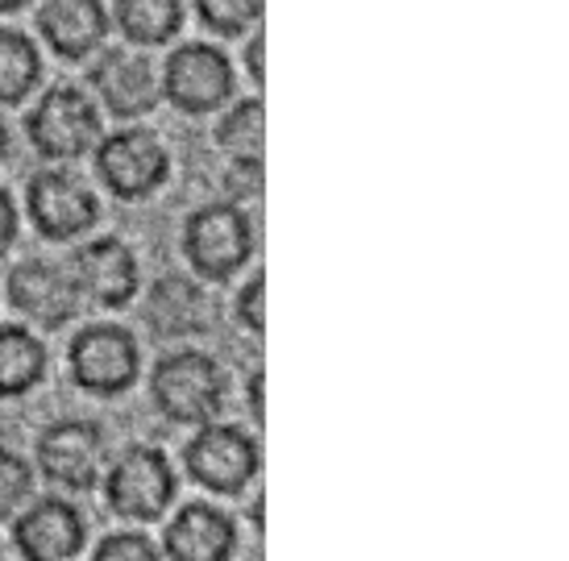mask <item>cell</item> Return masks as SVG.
Returning <instances> with one entry per match:
<instances>
[{
  "label": "cell",
  "instance_id": "6da1fadb",
  "mask_svg": "<svg viewBox=\"0 0 569 561\" xmlns=\"http://www.w3.org/2000/svg\"><path fill=\"white\" fill-rule=\"evenodd\" d=\"M159 412L174 424H208L224 403V374L208 353H171L150 379Z\"/></svg>",
  "mask_w": 569,
  "mask_h": 561
},
{
  "label": "cell",
  "instance_id": "7a4b0ae2",
  "mask_svg": "<svg viewBox=\"0 0 569 561\" xmlns=\"http://www.w3.org/2000/svg\"><path fill=\"white\" fill-rule=\"evenodd\" d=\"M183 250H188L191 267L204 279H229L246 267L253 250L250 221L238 204H204L188 217L183 229Z\"/></svg>",
  "mask_w": 569,
  "mask_h": 561
},
{
  "label": "cell",
  "instance_id": "3957f363",
  "mask_svg": "<svg viewBox=\"0 0 569 561\" xmlns=\"http://www.w3.org/2000/svg\"><path fill=\"white\" fill-rule=\"evenodd\" d=\"M174 499V470L162 449L133 445L109 470V508L126 520H159Z\"/></svg>",
  "mask_w": 569,
  "mask_h": 561
},
{
  "label": "cell",
  "instance_id": "277c9868",
  "mask_svg": "<svg viewBox=\"0 0 569 561\" xmlns=\"http://www.w3.org/2000/svg\"><path fill=\"white\" fill-rule=\"evenodd\" d=\"M71 374L83 391L117 395L138 379V341L117 324H88L71 337Z\"/></svg>",
  "mask_w": 569,
  "mask_h": 561
},
{
  "label": "cell",
  "instance_id": "5b68a950",
  "mask_svg": "<svg viewBox=\"0 0 569 561\" xmlns=\"http://www.w3.org/2000/svg\"><path fill=\"white\" fill-rule=\"evenodd\" d=\"M96 171L121 200H142L167 179V150L150 129H117L96 150Z\"/></svg>",
  "mask_w": 569,
  "mask_h": 561
},
{
  "label": "cell",
  "instance_id": "8992f818",
  "mask_svg": "<svg viewBox=\"0 0 569 561\" xmlns=\"http://www.w3.org/2000/svg\"><path fill=\"white\" fill-rule=\"evenodd\" d=\"M188 474L208 491L233 495L258 474V445L233 424H204L200 433L188 441Z\"/></svg>",
  "mask_w": 569,
  "mask_h": 561
},
{
  "label": "cell",
  "instance_id": "52a82bcc",
  "mask_svg": "<svg viewBox=\"0 0 569 561\" xmlns=\"http://www.w3.org/2000/svg\"><path fill=\"white\" fill-rule=\"evenodd\" d=\"M26 126H30V142L47 159H80L100 138V121H96L92 100L76 92V88L47 92V97L38 100V109L30 112Z\"/></svg>",
  "mask_w": 569,
  "mask_h": 561
},
{
  "label": "cell",
  "instance_id": "ba28073f",
  "mask_svg": "<svg viewBox=\"0 0 569 561\" xmlns=\"http://www.w3.org/2000/svg\"><path fill=\"white\" fill-rule=\"evenodd\" d=\"M162 97L183 112H212L233 97V67L217 47H179L162 71Z\"/></svg>",
  "mask_w": 569,
  "mask_h": 561
},
{
  "label": "cell",
  "instance_id": "9c48e42d",
  "mask_svg": "<svg viewBox=\"0 0 569 561\" xmlns=\"http://www.w3.org/2000/svg\"><path fill=\"white\" fill-rule=\"evenodd\" d=\"M26 204H30V221L38 224V233L50 241L76 238L96 221L92 192L71 176H63V171H38L30 179Z\"/></svg>",
  "mask_w": 569,
  "mask_h": 561
},
{
  "label": "cell",
  "instance_id": "30bf717a",
  "mask_svg": "<svg viewBox=\"0 0 569 561\" xmlns=\"http://www.w3.org/2000/svg\"><path fill=\"white\" fill-rule=\"evenodd\" d=\"M100 429L88 424V420H63V424H50L42 441H38V462L47 470L50 482L59 487H71V491H83L96 482V470H100Z\"/></svg>",
  "mask_w": 569,
  "mask_h": 561
},
{
  "label": "cell",
  "instance_id": "8fae6325",
  "mask_svg": "<svg viewBox=\"0 0 569 561\" xmlns=\"http://www.w3.org/2000/svg\"><path fill=\"white\" fill-rule=\"evenodd\" d=\"M9 300L13 308H21L30 321L47 324V329H59L76 317V279L54 267V262H21L9 274Z\"/></svg>",
  "mask_w": 569,
  "mask_h": 561
},
{
  "label": "cell",
  "instance_id": "7c38bea8",
  "mask_svg": "<svg viewBox=\"0 0 569 561\" xmlns=\"http://www.w3.org/2000/svg\"><path fill=\"white\" fill-rule=\"evenodd\" d=\"M13 541L26 561H67L83 549V520L63 499H38L17 520Z\"/></svg>",
  "mask_w": 569,
  "mask_h": 561
},
{
  "label": "cell",
  "instance_id": "4fadbf2b",
  "mask_svg": "<svg viewBox=\"0 0 569 561\" xmlns=\"http://www.w3.org/2000/svg\"><path fill=\"white\" fill-rule=\"evenodd\" d=\"M76 288L88 291L96 304L121 308L138 291V258L129 254L126 241L100 238L76 254Z\"/></svg>",
  "mask_w": 569,
  "mask_h": 561
},
{
  "label": "cell",
  "instance_id": "5bb4252c",
  "mask_svg": "<svg viewBox=\"0 0 569 561\" xmlns=\"http://www.w3.org/2000/svg\"><path fill=\"white\" fill-rule=\"evenodd\" d=\"M92 83L117 117H142V112L159 104V76H154L150 59H142V54L109 50L92 67Z\"/></svg>",
  "mask_w": 569,
  "mask_h": 561
},
{
  "label": "cell",
  "instance_id": "9a60e30c",
  "mask_svg": "<svg viewBox=\"0 0 569 561\" xmlns=\"http://www.w3.org/2000/svg\"><path fill=\"white\" fill-rule=\"evenodd\" d=\"M238 545L233 520L208 503H188L167 524V558L174 561H229Z\"/></svg>",
  "mask_w": 569,
  "mask_h": 561
},
{
  "label": "cell",
  "instance_id": "2e32d148",
  "mask_svg": "<svg viewBox=\"0 0 569 561\" xmlns=\"http://www.w3.org/2000/svg\"><path fill=\"white\" fill-rule=\"evenodd\" d=\"M38 26L63 59H83L104 42L109 13L104 4H92V0H50L38 9Z\"/></svg>",
  "mask_w": 569,
  "mask_h": 561
},
{
  "label": "cell",
  "instance_id": "e0dca14e",
  "mask_svg": "<svg viewBox=\"0 0 569 561\" xmlns=\"http://www.w3.org/2000/svg\"><path fill=\"white\" fill-rule=\"evenodd\" d=\"M47 374V350L26 329H0V395H26Z\"/></svg>",
  "mask_w": 569,
  "mask_h": 561
},
{
  "label": "cell",
  "instance_id": "ac0fdd59",
  "mask_svg": "<svg viewBox=\"0 0 569 561\" xmlns=\"http://www.w3.org/2000/svg\"><path fill=\"white\" fill-rule=\"evenodd\" d=\"M112 13L121 21L126 38L142 42V47L171 42L179 26H183V4L179 0H121Z\"/></svg>",
  "mask_w": 569,
  "mask_h": 561
},
{
  "label": "cell",
  "instance_id": "d6986e66",
  "mask_svg": "<svg viewBox=\"0 0 569 561\" xmlns=\"http://www.w3.org/2000/svg\"><path fill=\"white\" fill-rule=\"evenodd\" d=\"M42 80V59L26 33L0 30V104H17Z\"/></svg>",
  "mask_w": 569,
  "mask_h": 561
},
{
  "label": "cell",
  "instance_id": "ffe728a7",
  "mask_svg": "<svg viewBox=\"0 0 569 561\" xmlns=\"http://www.w3.org/2000/svg\"><path fill=\"white\" fill-rule=\"evenodd\" d=\"M217 142L238 162H262V100H241L217 126Z\"/></svg>",
  "mask_w": 569,
  "mask_h": 561
},
{
  "label": "cell",
  "instance_id": "44dd1931",
  "mask_svg": "<svg viewBox=\"0 0 569 561\" xmlns=\"http://www.w3.org/2000/svg\"><path fill=\"white\" fill-rule=\"evenodd\" d=\"M196 13H200V21H204L208 30L233 38V33L250 30V26L262 21V4L258 0H200Z\"/></svg>",
  "mask_w": 569,
  "mask_h": 561
},
{
  "label": "cell",
  "instance_id": "7402d4cb",
  "mask_svg": "<svg viewBox=\"0 0 569 561\" xmlns=\"http://www.w3.org/2000/svg\"><path fill=\"white\" fill-rule=\"evenodd\" d=\"M30 465L9 449H0V515H9L21 499L30 495Z\"/></svg>",
  "mask_w": 569,
  "mask_h": 561
},
{
  "label": "cell",
  "instance_id": "603a6c76",
  "mask_svg": "<svg viewBox=\"0 0 569 561\" xmlns=\"http://www.w3.org/2000/svg\"><path fill=\"white\" fill-rule=\"evenodd\" d=\"M92 561H162V558L142 532H112V537L100 541Z\"/></svg>",
  "mask_w": 569,
  "mask_h": 561
},
{
  "label": "cell",
  "instance_id": "cb8c5ba5",
  "mask_svg": "<svg viewBox=\"0 0 569 561\" xmlns=\"http://www.w3.org/2000/svg\"><path fill=\"white\" fill-rule=\"evenodd\" d=\"M238 317H241V324H246L250 333H262V324H267V279H262V274H253L250 283L241 288Z\"/></svg>",
  "mask_w": 569,
  "mask_h": 561
},
{
  "label": "cell",
  "instance_id": "d4e9b609",
  "mask_svg": "<svg viewBox=\"0 0 569 561\" xmlns=\"http://www.w3.org/2000/svg\"><path fill=\"white\" fill-rule=\"evenodd\" d=\"M17 238V209H13V196L0 188V254L13 246Z\"/></svg>",
  "mask_w": 569,
  "mask_h": 561
},
{
  "label": "cell",
  "instance_id": "484cf974",
  "mask_svg": "<svg viewBox=\"0 0 569 561\" xmlns=\"http://www.w3.org/2000/svg\"><path fill=\"white\" fill-rule=\"evenodd\" d=\"M262 50H267V42H262V33H258L250 47H246V67H250V76L258 83H262V76H267V67H262Z\"/></svg>",
  "mask_w": 569,
  "mask_h": 561
},
{
  "label": "cell",
  "instance_id": "4316f807",
  "mask_svg": "<svg viewBox=\"0 0 569 561\" xmlns=\"http://www.w3.org/2000/svg\"><path fill=\"white\" fill-rule=\"evenodd\" d=\"M250 408H253V417L262 420V374H253L250 379Z\"/></svg>",
  "mask_w": 569,
  "mask_h": 561
},
{
  "label": "cell",
  "instance_id": "83f0119b",
  "mask_svg": "<svg viewBox=\"0 0 569 561\" xmlns=\"http://www.w3.org/2000/svg\"><path fill=\"white\" fill-rule=\"evenodd\" d=\"M9 154V129H4V121H0V159Z\"/></svg>",
  "mask_w": 569,
  "mask_h": 561
}]
</instances>
